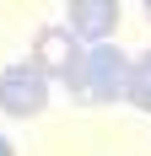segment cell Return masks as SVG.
Wrapping results in <instances>:
<instances>
[{"instance_id": "7a4b0ae2", "label": "cell", "mask_w": 151, "mask_h": 156, "mask_svg": "<svg viewBox=\"0 0 151 156\" xmlns=\"http://www.w3.org/2000/svg\"><path fill=\"white\" fill-rule=\"evenodd\" d=\"M49 76L38 70L32 59H16L0 70V113L6 119H38V113L49 108Z\"/></svg>"}, {"instance_id": "5b68a950", "label": "cell", "mask_w": 151, "mask_h": 156, "mask_svg": "<svg viewBox=\"0 0 151 156\" xmlns=\"http://www.w3.org/2000/svg\"><path fill=\"white\" fill-rule=\"evenodd\" d=\"M124 102L140 113H151V48L140 59H130V76H124Z\"/></svg>"}, {"instance_id": "3957f363", "label": "cell", "mask_w": 151, "mask_h": 156, "mask_svg": "<svg viewBox=\"0 0 151 156\" xmlns=\"http://www.w3.org/2000/svg\"><path fill=\"white\" fill-rule=\"evenodd\" d=\"M76 43H81V38H76L70 27H43L38 38H32V65H38L49 81H65L70 65H76V54H81Z\"/></svg>"}, {"instance_id": "52a82bcc", "label": "cell", "mask_w": 151, "mask_h": 156, "mask_svg": "<svg viewBox=\"0 0 151 156\" xmlns=\"http://www.w3.org/2000/svg\"><path fill=\"white\" fill-rule=\"evenodd\" d=\"M146 11H151V0H146Z\"/></svg>"}, {"instance_id": "8992f818", "label": "cell", "mask_w": 151, "mask_h": 156, "mask_svg": "<svg viewBox=\"0 0 151 156\" xmlns=\"http://www.w3.org/2000/svg\"><path fill=\"white\" fill-rule=\"evenodd\" d=\"M0 156H16V145H11V140H6V135H0Z\"/></svg>"}, {"instance_id": "6da1fadb", "label": "cell", "mask_w": 151, "mask_h": 156, "mask_svg": "<svg viewBox=\"0 0 151 156\" xmlns=\"http://www.w3.org/2000/svg\"><path fill=\"white\" fill-rule=\"evenodd\" d=\"M124 76H130L124 48L113 38H103L76 54L65 86H70V102H81V108H108V102H124Z\"/></svg>"}, {"instance_id": "277c9868", "label": "cell", "mask_w": 151, "mask_h": 156, "mask_svg": "<svg viewBox=\"0 0 151 156\" xmlns=\"http://www.w3.org/2000/svg\"><path fill=\"white\" fill-rule=\"evenodd\" d=\"M70 32L81 43H103L119 32V0H70Z\"/></svg>"}]
</instances>
